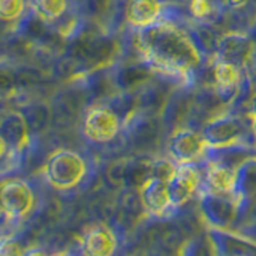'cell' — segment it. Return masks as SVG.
<instances>
[{"mask_svg":"<svg viewBox=\"0 0 256 256\" xmlns=\"http://www.w3.org/2000/svg\"><path fill=\"white\" fill-rule=\"evenodd\" d=\"M42 186L36 178L0 172V237H16L40 212Z\"/></svg>","mask_w":256,"mask_h":256,"instance_id":"6da1fadb","label":"cell"},{"mask_svg":"<svg viewBox=\"0 0 256 256\" xmlns=\"http://www.w3.org/2000/svg\"><path fill=\"white\" fill-rule=\"evenodd\" d=\"M140 42L149 61L172 74H184L200 61L194 44L173 24L158 21L148 29H141Z\"/></svg>","mask_w":256,"mask_h":256,"instance_id":"7a4b0ae2","label":"cell"},{"mask_svg":"<svg viewBox=\"0 0 256 256\" xmlns=\"http://www.w3.org/2000/svg\"><path fill=\"white\" fill-rule=\"evenodd\" d=\"M94 176V160L84 152L68 148L54 150L42 166L44 182L61 194H74L90 188Z\"/></svg>","mask_w":256,"mask_h":256,"instance_id":"3957f363","label":"cell"},{"mask_svg":"<svg viewBox=\"0 0 256 256\" xmlns=\"http://www.w3.org/2000/svg\"><path fill=\"white\" fill-rule=\"evenodd\" d=\"M134 110L125 100L94 104L80 117V134L92 146H112L117 141L122 146V134L126 120Z\"/></svg>","mask_w":256,"mask_h":256,"instance_id":"277c9868","label":"cell"},{"mask_svg":"<svg viewBox=\"0 0 256 256\" xmlns=\"http://www.w3.org/2000/svg\"><path fill=\"white\" fill-rule=\"evenodd\" d=\"M202 134L208 146L221 148L230 144H252L256 146V138L252 128V118H244L234 112L216 116L202 126Z\"/></svg>","mask_w":256,"mask_h":256,"instance_id":"5b68a950","label":"cell"},{"mask_svg":"<svg viewBox=\"0 0 256 256\" xmlns=\"http://www.w3.org/2000/svg\"><path fill=\"white\" fill-rule=\"evenodd\" d=\"M204 182V162L176 165L168 184V194L176 212L197 204Z\"/></svg>","mask_w":256,"mask_h":256,"instance_id":"8992f818","label":"cell"},{"mask_svg":"<svg viewBox=\"0 0 256 256\" xmlns=\"http://www.w3.org/2000/svg\"><path fill=\"white\" fill-rule=\"evenodd\" d=\"M197 205L205 228L236 230L238 221V204L236 197L202 192Z\"/></svg>","mask_w":256,"mask_h":256,"instance_id":"52a82bcc","label":"cell"},{"mask_svg":"<svg viewBox=\"0 0 256 256\" xmlns=\"http://www.w3.org/2000/svg\"><path fill=\"white\" fill-rule=\"evenodd\" d=\"M208 144L200 130L181 126L174 130L166 141V156L176 165L204 162Z\"/></svg>","mask_w":256,"mask_h":256,"instance_id":"ba28073f","label":"cell"},{"mask_svg":"<svg viewBox=\"0 0 256 256\" xmlns=\"http://www.w3.org/2000/svg\"><path fill=\"white\" fill-rule=\"evenodd\" d=\"M140 197L146 212V218L168 220L178 214L168 194V184L164 180L150 178L138 189Z\"/></svg>","mask_w":256,"mask_h":256,"instance_id":"9c48e42d","label":"cell"},{"mask_svg":"<svg viewBox=\"0 0 256 256\" xmlns=\"http://www.w3.org/2000/svg\"><path fill=\"white\" fill-rule=\"evenodd\" d=\"M214 256H256V242L238 232L205 228Z\"/></svg>","mask_w":256,"mask_h":256,"instance_id":"30bf717a","label":"cell"},{"mask_svg":"<svg viewBox=\"0 0 256 256\" xmlns=\"http://www.w3.org/2000/svg\"><path fill=\"white\" fill-rule=\"evenodd\" d=\"M234 197L238 204V221L236 228V230H238L244 224L248 210L256 202V157L237 168Z\"/></svg>","mask_w":256,"mask_h":256,"instance_id":"8fae6325","label":"cell"},{"mask_svg":"<svg viewBox=\"0 0 256 256\" xmlns=\"http://www.w3.org/2000/svg\"><path fill=\"white\" fill-rule=\"evenodd\" d=\"M0 134L8 142L16 158L29 148L30 132L21 112H5L0 116Z\"/></svg>","mask_w":256,"mask_h":256,"instance_id":"7c38bea8","label":"cell"},{"mask_svg":"<svg viewBox=\"0 0 256 256\" xmlns=\"http://www.w3.org/2000/svg\"><path fill=\"white\" fill-rule=\"evenodd\" d=\"M214 93L222 102H229L238 98L240 84H242V70L240 66L229 61L218 60L213 66Z\"/></svg>","mask_w":256,"mask_h":256,"instance_id":"4fadbf2b","label":"cell"},{"mask_svg":"<svg viewBox=\"0 0 256 256\" xmlns=\"http://www.w3.org/2000/svg\"><path fill=\"white\" fill-rule=\"evenodd\" d=\"M164 4L160 0H128L125 20L134 29H148L162 21Z\"/></svg>","mask_w":256,"mask_h":256,"instance_id":"5bb4252c","label":"cell"},{"mask_svg":"<svg viewBox=\"0 0 256 256\" xmlns=\"http://www.w3.org/2000/svg\"><path fill=\"white\" fill-rule=\"evenodd\" d=\"M236 176H237V170H234V168L204 162L202 192L234 197ZM202 192H200V194H202Z\"/></svg>","mask_w":256,"mask_h":256,"instance_id":"9a60e30c","label":"cell"},{"mask_svg":"<svg viewBox=\"0 0 256 256\" xmlns=\"http://www.w3.org/2000/svg\"><path fill=\"white\" fill-rule=\"evenodd\" d=\"M218 45H220L221 60L234 62L237 66L245 62L252 54L250 40L242 34H229L224 37Z\"/></svg>","mask_w":256,"mask_h":256,"instance_id":"2e32d148","label":"cell"},{"mask_svg":"<svg viewBox=\"0 0 256 256\" xmlns=\"http://www.w3.org/2000/svg\"><path fill=\"white\" fill-rule=\"evenodd\" d=\"M21 114L26 120L30 133H44L48 126L53 124L52 106H46L42 102H32L28 104L21 110Z\"/></svg>","mask_w":256,"mask_h":256,"instance_id":"e0dca14e","label":"cell"},{"mask_svg":"<svg viewBox=\"0 0 256 256\" xmlns=\"http://www.w3.org/2000/svg\"><path fill=\"white\" fill-rule=\"evenodd\" d=\"M36 16L44 22H56L62 20L69 10V0H30Z\"/></svg>","mask_w":256,"mask_h":256,"instance_id":"ac0fdd59","label":"cell"},{"mask_svg":"<svg viewBox=\"0 0 256 256\" xmlns=\"http://www.w3.org/2000/svg\"><path fill=\"white\" fill-rule=\"evenodd\" d=\"M180 256H214L212 242L208 238L205 229L184 244L180 252Z\"/></svg>","mask_w":256,"mask_h":256,"instance_id":"d6986e66","label":"cell"},{"mask_svg":"<svg viewBox=\"0 0 256 256\" xmlns=\"http://www.w3.org/2000/svg\"><path fill=\"white\" fill-rule=\"evenodd\" d=\"M189 12L200 22H213L218 18V5L214 0H190Z\"/></svg>","mask_w":256,"mask_h":256,"instance_id":"ffe728a7","label":"cell"},{"mask_svg":"<svg viewBox=\"0 0 256 256\" xmlns=\"http://www.w3.org/2000/svg\"><path fill=\"white\" fill-rule=\"evenodd\" d=\"M26 12V0H0V21H16Z\"/></svg>","mask_w":256,"mask_h":256,"instance_id":"44dd1931","label":"cell"},{"mask_svg":"<svg viewBox=\"0 0 256 256\" xmlns=\"http://www.w3.org/2000/svg\"><path fill=\"white\" fill-rule=\"evenodd\" d=\"M14 160V154L12 152L10 146H8V142L4 140V136L0 134V172H5L4 170V164H8V162H13Z\"/></svg>","mask_w":256,"mask_h":256,"instance_id":"7402d4cb","label":"cell"},{"mask_svg":"<svg viewBox=\"0 0 256 256\" xmlns=\"http://www.w3.org/2000/svg\"><path fill=\"white\" fill-rule=\"evenodd\" d=\"M13 80L14 78L10 76V72L0 69V96L8 94V93L13 90V86H14Z\"/></svg>","mask_w":256,"mask_h":256,"instance_id":"603a6c76","label":"cell"},{"mask_svg":"<svg viewBox=\"0 0 256 256\" xmlns=\"http://www.w3.org/2000/svg\"><path fill=\"white\" fill-rule=\"evenodd\" d=\"M84 2L92 13H100L102 8L108 5L109 0H84Z\"/></svg>","mask_w":256,"mask_h":256,"instance_id":"cb8c5ba5","label":"cell"},{"mask_svg":"<svg viewBox=\"0 0 256 256\" xmlns=\"http://www.w3.org/2000/svg\"><path fill=\"white\" fill-rule=\"evenodd\" d=\"M54 253H48L42 246H29V248H26V250L22 252L21 256H53Z\"/></svg>","mask_w":256,"mask_h":256,"instance_id":"d4e9b609","label":"cell"},{"mask_svg":"<svg viewBox=\"0 0 256 256\" xmlns=\"http://www.w3.org/2000/svg\"><path fill=\"white\" fill-rule=\"evenodd\" d=\"M250 118H252V128H253V133H254V138H256V94L253 96V100H252Z\"/></svg>","mask_w":256,"mask_h":256,"instance_id":"484cf974","label":"cell"},{"mask_svg":"<svg viewBox=\"0 0 256 256\" xmlns=\"http://www.w3.org/2000/svg\"><path fill=\"white\" fill-rule=\"evenodd\" d=\"M53 256H78V254L72 250V252H56Z\"/></svg>","mask_w":256,"mask_h":256,"instance_id":"4316f807","label":"cell"}]
</instances>
